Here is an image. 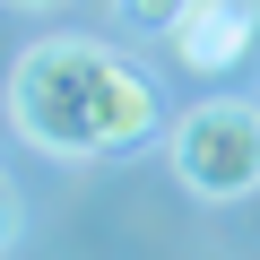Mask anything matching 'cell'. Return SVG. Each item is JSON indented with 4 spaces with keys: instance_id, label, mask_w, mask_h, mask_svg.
<instances>
[{
    "instance_id": "6da1fadb",
    "label": "cell",
    "mask_w": 260,
    "mask_h": 260,
    "mask_svg": "<svg viewBox=\"0 0 260 260\" xmlns=\"http://www.w3.org/2000/svg\"><path fill=\"white\" fill-rule=\"evenodd\" d=\"M9 121L44 156H121L156 130V87L104 44H26L9 70Z\"/></svg>"
},
{
    "instance_id": "7a4b0ae2",
    "label": "cell",
    "mask_w": 260,
    "mask_h": 260,
    "mask_svg": "<svg viewBox=\"0 0 260 260\" xmlns=\"http://www.w3.org/2000/svg\"><path fill=\"white\" fill-rule=\"evenodd\" d=\"M174 174L191 200H251L260 191V104L208 95L174 121Z\"/></svg>"
},
{
    "instance_id": "3957f363",
    "label": "cell",
    "mask_w": 260,
    "mask_h": 260,
    "mask_svg": "<svg viewBox=\"0 0 260 260\" xmlns=\"http://www.w3.org/2000/svg\"><path fill=\"white\" fill-rule=\"evenodd\" d=\"M174 35V61L182 70H234L243 52H251V35H260V0H191V9L165 26Z\"/></svg>"
},
{
    "instance_id": "277c9868",
    "label": "cell",
    "mask_w": 260,
    "mask_h": 260,
    "mask_svg": "<svg viewBox=\"0 0 260 260\" xmlns=\"http://www.w3.org/2000/svg\"><path fill=\"white\" fill-rule=\"evenodd\" d=\"M121 9H130V18H139V26H174V18L191 9V0H121Z\"/></svg>"
},
{
    "instance_id": "5b68a950",
    "label": "cell",
    "mask_w": 260,
    "mask_h": 260,
    "mask_svg": "<svg viewBox=\"0 0 260 260\" xmlns=\"http://www.w3.org/2000/svg\"><path fill=\"white\" fill-rule=\"evenodd\" d=\"M9 234H18V191H9V174H0V251H9Z\"/></svg>"
},
{
    "instance_id": "8992f818",
    "label": "cell",
    "mask_w": 260,
    "mask_h": 260,
    "mask_svg": "<svg viewBox=\"0 0 260 260\" xmlns=\"http://www.w3.org/2000/svg\"><path fill=\"white\" fill-rule=\"evenodd\" d=\"M18 9H52V0H18Z\"/></svg>"
}]
</instances>
